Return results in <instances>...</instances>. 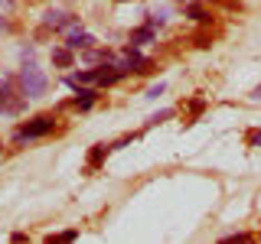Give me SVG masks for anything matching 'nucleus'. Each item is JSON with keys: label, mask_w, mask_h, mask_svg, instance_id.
I'll return each mask as SVG.
<instances>
[{"label": "nucleus", "mask_w": 261, "mask_h": 244, "mask_svg": "<svg viewBox=\"0 0 261 244\" xmlns=\"http://www.w3.org/2000/svg\"><path fill=\"white\" fill-rule=\"evenodd\" d=\"M251 95H255V98H258V101H261V85H258V88H255V92H251Z\"/></svg>", "instance_id": "obj_15"}, {"label": "nucleus", "mask_w": 261, "mask_h": 244, "mask_svg": "<svg viewBox=\"0 0 261 244\" xmlns=\"http://www.w3.org/2000/svg\"><path fill=\"white\" fill-rule=\"evenodd\" d=\"M75 238V231H62V234H56V238H49V241H72Z\"/></svg>", "instance_id": "obj_11"}, {"label": "nucleus", "mask_w": 261, "mask_h": 244, "mask_svg": "<svg viewBox=\"0 0 261 244\" xmlns=\"http://www.w3.org/2000/svg\"><path fill=\"white\" fill-rule=\"evenodd\" d=\"M75 16L72 13H62V10H49L46 13V26H72Z\"/></svg>", "instance_id": "obj_5"}, {"label": "nucleus", "mask_w": 261, "mask_h": 244, "mask_svg": "<svg viewBox=\"0 0 261 244\" xmlns=\"http://www.w3.org/2000/svg\"><path fill=\"white\" fill-rule=\"evenodd\" d=\"M153 39V26L147 23V26H141V29H134L130 33V46H141V43H150Z\"/></svg>", "instance_id": "obj_7"}, {"label": "nucleus", "mask_w": 261, "mask_h": 244, "mask_svg": "<svg viewBox=\"0 0 261 244\" xmlns=\"http://www.w3.org/2000/svg\"><path fill=\"white\" fill-rule=\"evenodd\" d=\"M186 13H190L193 20H206V13H202V7H196V4H193V7H190V10H186Z\"/></svg>", "instance_id": "obj_9"}, {"label": "nucleus", "mask_w": 261, "mask_h": 244, "mask_svg": "<svg viewBox=\"0 0 261 244\" xmlns=\"http://www.w3.org/2000/svg\"><path fill=\"white\" fill-rule=\"evenodd\" d=\"M0 111H4V114L23 111V98L10 92V81H0Z\"/></svg>", "instance_id": "obj_3"}, {"label": "nucleus", "mask_w": 261, "mask_h": 244, "mask_svg": "<svg viewBox=\"0 0 261 244\" xmlns=\"http://www.w3.org/2000/svg\"><path fill=\"white\" fill-rule=\"evenodd\" d=\"M167 117H173V111H170V108H167V111H160V114H153L147 124H160V120H167Z\"/></svg>", "instance_id": "obj_8"}, {"label": "nucleus", "mask_w": 261, "mask_h": 244, "mask_svg": "<svg viewBox=\"0 0 261 244\" xmlns=\"http://www.w3.org/2000/svg\"><path fill=\"white\" fill-rule=\"evenodd\" d=\"M0 29H7V23H4V20H0Z\"/></svg>", "instance_id": "obj_16"}, {"label": "nucleus", "mask_w": 261, "mask_h": 244, "mask_svg": "<svg viewBox=\"0 0 261 244\" xmlns=\"http://www.w3.org/2000/svg\"><path fill=\"white\" fill-rule=\"evenodd\" d=\"M49 130H53V117H49V114H39L36 120H33V124H27V127H20L16 130V140H33V137H43V134H49Z\"/></svg>", "instance_id": "obj_2"}, {"label": "nucleus", "mask_w": 261, "mask_h": 244, "mask_svg": "<svg viewBox=\"0 0 261 244\" xmlns=\"http://www.w3.org/2000/svg\"><path fill=\"white\" fill-rule=\"evenodd\" d=\"M72 62H75V55H72L69 46L53 49V65H56V69H72Z\"/></svg>", "instance_id": "obj_4"}, {"label": "nucleus", "mask_w": 261, "mask_h": 244, "mask_svg": "<svg viewBox=\"0 0 261 244\" xmlns=\"http://www.w3.org/2000/svg\"><path fill=\"white\" fill-rule=\"evenodd\" d=\"M20 85H23V95H27V98H39V95H46L49 81H46V75L36 69V65L27 62L23 72H20Z\"/></svg>", "instance_id": "obj_1"}, {"label": "nucleus", "mask_w": 261, "mask_h": 244, "mask_svg": "<svg viewBox=\"0 0 261 244\" xmlns=\"http://www.w3.org/2000/svg\"><path fill=\"white\" fill-rule=\"evenodd\" d=\"M85 59H88V62H105L108 55H105V52H85Z\"/></svg>", "instance_id": "obj_10"}, {"label": "nucleus", "mask_w": 261, "mask_h": 244, "mask_svg": "<svg viewBox=\"0 0 261 244\" xmlns=\"http://www.w3.org/2000/svg\"><path fill=\"white\" fill-rule=\"evenodd\" d=\"M225 241H251V234H228Z\"/></svg>", "instance_id": "obj_12"}, {"label": "nucleus", "mask_w": 261, "mask_h": 244, "mask_svg": "<svg viewBox=\"0 0 261 244\" xmlns=\"http://www.w3.org/2000/svg\"><path fill=\"white\" fill-rule=\"evenodd\" d=\"M157 95H163V85H153L150 92H147V98H157Z\"/></svg>", "instance_id": "obj_14"}, {"label": "nucleus", "mask_w": 261, "mask_h": 244, "mask_svg": "<svg viewBox=\"0 0 261 244\" xmlns=\"http://www.w3.org/2000/svg\"><path fill=\"white\" fill-rule=\"evenodd\" d=\"M95 43V39L92 36H88V33H69V39H65V46H69V49H88V46H92Z\"/></svg>", "instance_id": "obj_6"}, {"label": "nucleus", "mask_w": 261, "mask_h": 244, "mask_svg": "<svg viewBox=\"0 0 261 244\" xmlns=\"http://www.w3.org/2000/svg\"><path fill=\"white\" fill-rule=\"evenodd\" d=\"M248 140H251V143H258V146H261V130H251V134H248Z\"/></svg>", "instance_id": "obj_13"}]
</instances>
